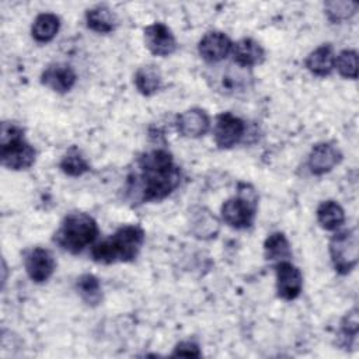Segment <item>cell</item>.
Listing matches in <instances>:
<instances>
[{"mask_svg": "<svg viewBox=\"0 0 359 359\" xmlns=\"http://www.w3.org/2000/svg\"><path fill=\"white\" fill-rule=\"evenodd\" d=\"M133 81L140 94L150 97L161 88L163 76L158 67H156L154 65H146L137 69Z\"/></svg>", "mask_w": 359, "mask_h": 359, "instance_id": "d6986e66", "label": "cell"}, {"mask_svg": "<svg viewBox=\"0 0 359 359\" xmlns=\"http://www.w3.org/2000/svg\"><path fill=\"white\" fill-rule=\"evenodd\" d=\"M60 28V20L56 14H52V13H42L39 14L34 24H32V38L36 41V42H49L52 41L57 31Z\"/></svg>", "mask_w": 359, "mask_h": 359, "instance_id": "7402d4cb", "label": "cell"}, {"mask_svg": "<svg viewBox=\"0 0 359 359\" xmlns=\"http://www.w3.org/2000/svg\"><path fill=\"white\" fill-rule=\"evenodd\" d=\"M76 79L74 70L65 63L49 65L41 74V83L59 94L70 91L76 84Z\"/></svg>", "mask_w": 359, "mask_h": 359, "instance_id": "4fadbf2b", "label": "cell"}, {"mask_svg": "<svg viewBox=\"0 0 359 359\" xmlns=\"http://www.w3.org/2000/svg\"><path fill=\"white\" fill-rule=\"evenodd\" d=\"M87 27L98 34H109L116 27V15L107 6H95L86 13Z\"/></svg>", "mask_w": 359, "mask_h": 359, "instance_id": "ac0fdd59", "label": "cell"}, {"mask_svg": "<svg viewBox=\"0 0 359 359\" xmlns=\"http://www.w3.org/2000/svg\"><path fill=\"white\" fill-rule=\"evenodd\" d=\"M191 233L201 240L215 238L220 230L219 219L205 206H195L189 210Z\"/></svg>", "mask_w": 359, "mask_h": 359, "instance_id": "5bb4252c", "label": "cell"}, {"mask_svg": "<svg viewBox=\"0 0 359 359\" xmlns=\"http://www.w3.org/2000/svg\"><path fill=\"white\" fill-rule=\"evenodd\" d=\"M139 174L129 177L128 191L135 192V201L150 202L167 198L181 181V171L172 156L161 149L150 150L137 161Z\"/></svg>", "mask_w": 359, "mask_h": 359, "instance_id": "6da1fadb", "label": "cell"}, {"mask_svg": "<svg viewBox=\"0 0 359 359\" xmlns=\"http://www.w3.org/2000/svg\"><path fill=\"white\" fill-rule=\"evenodd\" d=\"M98 236V226L93 216L73 212L65 216L53 236V241L70 254L81 252Z\"/></svg>", "mask_w": 359, "mask_h": 359, "instance_id": "3957f363", "label": "cell"}, {"mask_svg": "<svg viewBox=\"0 0 359 359\" xmlns=\"http://www.w3.org/2000/svg\"><path fill=\"white\" fill-rule=\"evenodd\" d=\"M76 289L81 300L91 307H95L101 303L102 300V289L100 280L91 275V273H84L81 275L77 282H76Z\"/></svg>", "mask_w": 359, "mask_h": 359, "instance_id": "603a6c76", "label": "cell"}, {"mask_svg": "<svg viewBox=\"0 0 359 359\" xmlns=\"http://www.w3.org/2000/svg\"><path fill=\"white\" fill-rule=\"evenodd\" d=\"M172 356L199 358V356H201V351H199V346H198L195 342H191V341H182V342L177 344V346L174 348Z\"/></svg>", "mask_w": 359, "mask_h": 359, "instance_id": "83f0119b", "label": "cell"}, {"mask_svg": "<svg viewBox=\"0 0 359 359\" xmlns=\"http://www.w3.org/2000/svg\"><path fill=\"white\" fill-rule=\"evenodd\" d=\"M209 126L210 119L201 108H189L177 118V129L184 137H201L209 130Z\"/></svg>", "mask_w": 359, "mask_h": 359, "instance_id": "9a60e30c", "label": "cell"}, {"mask_svg": "<svg viewBox=\"0 0 359 359\" xmlns=\"http://www.w3.org/2000/svg\"><path fill=\"white\" fill-rule=\"evenodd\" d=\"M1 164L14 171L27 170L35 163L36 151L24 139V129L14 122L1 123L0 135Z\"/></svg>", "mask_w": 359, "mask_h": 359, "instance_id": "277c9868", "label": "cell"}, {"mask_svg": "<svg viewBox=\"0 0 359 359\" xmlns=\"http://www.w3.org/2000/svg\"><path fill=\"white\" fill-rule=\"evenodd\" d=\"M144 243V230L137 224L121 226L111 237L91 248V257L98 264L133 261Z\"/></svg>", "mask_w": 359, "mask_h": 359, "instance_id": "7a4b0ae2", "label": "cell"}, {"mask_svg": "<svg viewBox=\"0 0 359 359\" xmlns=\"http://www.w3.org/2000/svg\"><path fill=\"white\" fill-rule=\"evenodd\" d=\"M276 292L283 300H294L303 289V275L290 261L275 264Z\"/></svg>", "mask_w": 359, "mask_h": 359, "instance_id": "ba28073f", "label": "cell"}, {"mask_svg": "<svg viewBox=\"0 0 359 359\" xmlns=\"http://www.w3.org/2000/svg\"><path fill=\"white\" fill-rule=\"evenodd\" d=\"M258 195L252 185L240 182L237 195L222 205V217L233 229H248L255 217Z\"/></svg>", "mask_w": 359, "mask_h": 359, "instance_id": "5b68a950", "label": "cell"}, {"mask_svg": "<svg viewBox=\"0 0 359 359\" xmlns=\"http://www.w3.org/2000/svg\"><path fill=\"white\" fill-rule=\"evenodd\" d=\"M245 123L231 112H222L216 116L213 137L220 149H231L244 136Z\"/></svg>", "mask_w": 359, "mask_h": 359, "instance_id": "52a82bcc", "label": "cell"}, {"mask_svg": "<svg viewBox=\"0 0 359 359\" xmlns=\"http://www.w3.org/2000/svg\"><path fill=\"white\" fill-rule=\"evenodd\" d=\"M24 266L31 280L42 283L52 276L56 268V262L49 250L42 247H34L25 252Z\"/></svg>", "mask_w": 359, "mask_h": 359, "instance_id": "9c48e42d", "label": "cell"}, {"mask_svg": "<svg viewBox=\"0 0 359 359\" xmlns=\"http://www.w3.org/2000/svg\"><path fill=\"white\" fill-rule=\"evenodd\" d=\"M60 170L70 177H80L90 171V164L87 163L86 157L81 154V151L77 147H70L67 153L62 157Z\"/></svg>", "mask_w": 359, "mask_h": 359, "instance_id": "cb8c5ba5", "label": "cell"}, {"mask_svg": "<svg viewBox=\"0 0 359 359\" xmlns=\"http://www.w3.org/2000/svg\"><path fill=\"white\" fill-rule=\"evenodd\" d=\"M231 53L234 63L244 69L261 65L265 59L264 48L252 38H241L237 41L231 48Z\"/></svg>", "mask_w": 359, "mask_h": 359, "instance_id": "2e32d148", "label": "cell"}, {"mask_svg": "<svg viewBox=\"0 0 359 359\" xmlns=\"http://www.w3.org/2000/svg\"><path fill=\"white\" fill-rule=\"evenodd\" d=\"M342 158V154L332 143H317L309 156L307 165L314 175H323L330 172Z\"/></svg>", "mask_w": 359, "mask_h": 359, "instance_id": "7c38bea8", "label": "cell"}, {"mask_svg": "<svg viewBox=\"0 0 359 359\" xmlns=\"http://www.w3.org/2000/svg\"><path fill=\"white\" fill-rule=\"evenodd\" d=\"M358 7H359L358 3H355V1L334 0V1H327L324 4V11L330 21L341 22V21L351 18L356 13Z\"/></svg>", "mask_w": 359, "mask_h": 359, "instance_id": "d4e9b609", "label": "cell"}, {"mask_svg": "<svg viewBox=\"0 0 359 359\" xmlns=\"http://www.w3.org/2000/svg\"><path fill=\"white\" fill-rule=\"evenodd\" d=\"M358 310L353 309L349 313H346V316L344 317L342 323H341V334H339V339H342L344 342H341V345L344 346H349L351 341L356 339L358 335Z\"/></svg>", "mask_w": 359, "mask_h": 359, "instance_id": "4316f807", "label": "cell"}, {"mask_svg": "<svg viewBox=\"0 0 359 359\" xmlns=\"http://www.w3.org/2000/svg\"><path fill=\"white\" fill-rule=\"evenodd\" d=\"M345 220L342 206L335 201H324L317 208V222L325 230H337Z\"/></svg>", "mask_w": 359, "mask_h": 359, "instance_id": "44dd1931", "label": "cell"}, {"mask_svg": "<svg viewBox=\"0 0 359 359\" xmlns=\"http://www.w3.org/2000/svg\"><path fill=\"white\" fill-rule=\"evenodd\" d=\"M334 63H335V55L330 43H324L318 46L317 49L310 52L309 56L306 57L307 70L318 77L328 76L334 69Z\"/></svg>", "mask_w": 359, "mask_h": 359, "instance_id": "e0dca14e", "label": "cell"}, {"mask_svg": "<svg viewBox=\"0 0 359 359\" xmlns=\"http://www.w3.org/2000/svg\"><path fill=\"white\" fill-rule=\"evenodd\" d=\"M146 48L156 56H170L177 49V41L171 29L163 22H153L144 28Z\"/></svg>", "mask_w": 359, "mask_h": 359, "instance_id": "30bf717a", "label": "cell"}, {"mask_svg": "<svg viewBox=\"0 0 359 359\" xmlns=\"http://www.w3.org/2000/svg\"><path fill=\"white\" fill-rule=\"evenodd\" d=\"M264 257L269 262H282L289 261L292 257V250L289 240L280 231H275L269 234L264 243Z\"/></svg>", "mask_w": 359, "mask_h": 359, "instance_id": "ffe728a7", "label": "cell"}, {"mask_svg": "<svg viewBox=\"0 0 359 359\" xmlns=\"http://www.w3.org/2000/svg\"><path fill=\"white\" fill-rule=\"evenodd\" d=\"M331 262L334 269L341 273H349L358 264V231L356 229H346L337 231L328 244Z\"/></svg>", "mask_w": 359, "mask_h": 359, "instance_id": "8992f818", "label": "cell"}, {"mask_svg": "<svg viewBox=\"0 0 359 359\" xmlns=\"http://www.w3.org/2000/svg\"><path fill=\"white\" fill-rule=\"evenodd\" d=\"M233 43L230 38L220 31H210L202 36L198 45L199 55L209 63H217L227 57Z\"/></svg>", "mask_w": 359, "mask_h": 359, "instance_id": "8fae6325", "label": "cell"}, {"mask_svg": "<svg viewBox=\"0 0 359 359\" xmlns=\"http://www.w3.org/2000/svg\"><path fill=\"white\" fill-rule=\"evenodd\" d=\"M334 67L345 79L355 80L358 77V53L353 49H344L335 56Z\"/></svg>", "mask_w": 359, "mask_h": 359, "instance_id": "484cf974", "label": "cell"}]
</instances>
